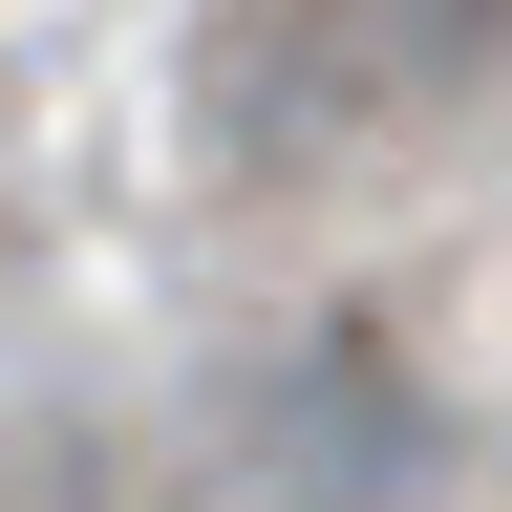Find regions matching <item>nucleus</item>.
<instances>
[{
	"label": "nucleus",
	"mask_w": 512,
	"mask_h": 512,
	"mask_svg": "<svg viewBox=\"0 0 512 512\" xmlns=\"http://www.w3.org/2000/svg\"><path fill=\"white\" fill-rule=\"evenodd\" d=\"M256 470H278L299 512H363V491H406V470H427V406H406V363H384L363 320H320V342L278 363V406H256Z\"/></svg>",
	"instance_id": "f03ea898"
},
{
	"label": "nucleus",
	"mask_w": 512,
	"mask_h": 512,
	"mask_svg": "<svg viewBox=\"0 0 512 512\" xmlns=\"http://www.w3.org/2000/svg\"><path fill=\"white\" fill-rule=\"evenodd\" d=\"M512 86V0H235L214 22V150L235 171H320L384 128H448Z\"/></svg>",
	"instance_id": "f257e3e1"
}]
</instances>
